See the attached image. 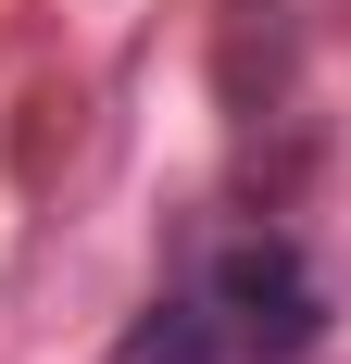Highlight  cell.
I'll return each instance as SVG.
<instances>
[{"label": "cell", "instance_id": "6da1fadb", "mask_svg": "<svg viewBox=\"0 0 351 364\" xmlns=\"http://www.w3.org/2000/svg\"><path fill=\"white\" fill-rule=\"evenodd\" d=\"M213 314H226V339L264 364H301L326 339V277L301 239H226L213 252Z\"/></svg>", "mask_w": 351, "mask_h": 364}, {"label": "cell", "instance_id": "7a4b0ae2", "mask_svg": "<svg viewBox=\"0 0 351 364\" xmlns=\"http://www.w3.org/2000/svg\"><path fill=\"white\" fill-rule=\"evenodd\" d=\"M113 364H226V327H213V314H139V327L113 339Z\"/></svg>", "mask_w": 351, "mask_h": 364}]
</instances>
